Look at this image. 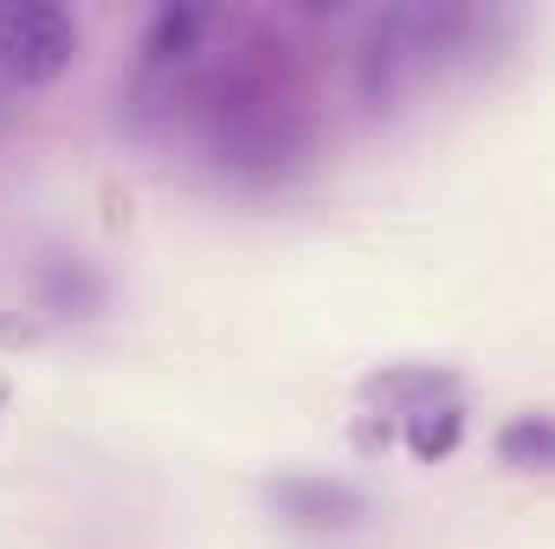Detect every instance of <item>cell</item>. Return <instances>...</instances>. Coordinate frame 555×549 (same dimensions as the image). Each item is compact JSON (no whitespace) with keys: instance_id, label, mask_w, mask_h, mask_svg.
<instances>
[{"instance_id":"obj_1","label":"cell","mask_w":555,"mask_h":549,"mask_svg":"<svg viewBox=\"0 0 555 549\" xmlns=\"http://www.w3.org/2000/svg\"><path fill=\"white\" fill-rule=\"evenodd\" d=\"M478 33H485V20L465 7H395V13H382L369 46H362V72H356L362 104H375V111L395 104L426 72L465 59Z\"/></svg>"},{"instance_id":"obj_2","label":"cell","mask_w":555,"mask_h":549,"mask_svg":"<svg viewBox=\"0 0 555 549\" xmlns=\"http://www.w3.org/2000/svg\"><path fill=\"white\" fill-rule=\"evenodd\" d=\"M72 59H78V20L65 7H46V0L0 7V78L7 85L20 91L59 85Z\"/></svg>"},{"instance_id":"obj_3","label":"cell","mask_w":555,"mask_h":549,"mask_svg":"<svg viewBox=\"0 0 555 549\" xmlns=\"http://www.w3.org/2000/svg\"><path fill=\"white\" fill-rule=\"evenodd\" d=\"M266 511L284 531L304 537H330V531H356L375 518V498L349 478H323V472H284L266 485Z\"/></svg>"},{"instance_id":"obj_4","label":"cell","mask_w":555,"mask_h":549,"mask_svg":"<svg viewBox=\"0 0 555 549\" xmlns=\"http://www.w3.org/2000/svg\"><path fill=\"white\" fill-rule=\"evenodd\" d=\"M356 401L375 413V420H382V413H388V420H414V413L439 408V401H459V375L439 369V362H388V369L362 375Z\"/></svg>"},{"instance_id":"obj_5","label":"cell","mask_w":555,"mask_h":549,"mask_svg":"<svg viewBox=\"0 0 555 549\" xmlns=\"http://www.w3.org/2000/svg\"><path fill=\"white\" fill-rule=\"evenodd\" d=\"M39 297L59 317H98L104 310V278L91 272L85 259H52L46 278H39Z\"/></svg>"},{"instance_id":"obj_6","label":"cell","mask_w":555,"mask_h":549,"mask_svg":"<svg viewBox=\"0 0 555 549\" xmlns=\"http://www.w3.org/2000/svg\"><path fill=\"white\" fill-rule=\"evenodd\" d=\"M498 459L517 472H555V413H517L498 426Z\"/></svg>"},{"instance_id":"obj_7","label":"cell","mask_w":555,"mask_h":549,"mask_svg":"<svg viewBox=\"0 0 555 549\" xmlns=\"http://www.w3.org/2000/svg\"><path fill=\"white\" fill-rule=\"evenodd\" d=\"M401 426H408V452L426 459V465H439V459H452L459 439H465V401H439V408L414 413V420H401Z\"/></svg>"},{"instance_id":"obj_8","label":"cell","mask_w":555,"mask_h":549,"mask_svg":"<svg viewBox=\"0 0 555 549\" xmlns=\"http://www.w3.org/2000/svg\"><path fill=\"white\" fill-rule=\"evenodd\" d=\"M7 401H13V388H7V375H0V413H7Z\"/></svg>"}]
</instances>
